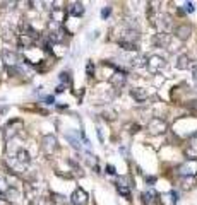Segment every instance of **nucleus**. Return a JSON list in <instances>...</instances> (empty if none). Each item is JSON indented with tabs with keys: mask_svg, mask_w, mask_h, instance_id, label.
I'll return each instance as SVG.
<instances>
[{
	"mask_svg": "<svg viewBox=\"0 0 197 205\" xmlns=\"http://www.w3.org/2000/svg\"><path fill=\"white\" fill-rule=\"evenodd\" d=\"M146 67H148L149 72L156 74V72H160V70H163V68L166 67V62H165V58L160 57V55H151V57L146 60Z\"/></svg>",
	"mask_w": 197,
	"mask_h": 205,
	"instance_id": "nucleus-1",
	"label": "nucleus"
},
{
	"mask_svg": "<svg viewBox=\"0 0 197 205\" xmlns=\"http://www.w3.org/2000/svg\"><path fill=\"white\" fill-rule=\"evenodd\" d=\"M148 130H149L151 133H154V135H158V133H165V132H166V123H165V120L153 118V120L149 121V125H148Z\"/></svg>",
	"mask_w": 197,
	"mask_h": 205,
	"instance_id": "nucleus-2",
	"label": "nucleus"
},
{
	"mask_svg": "<svg viewBox=\"0 0 197 205\" xmlns=\"http://www.w3.org/2000/svg\"><path fill=\"white\" fill-rule=\"evenodd\" d=\"M87 202H89V195L86 193L82 188H77L72 193V203L75 205H87Z\"/></svg>",
	"mask_w": 197,
	"mask_h": 205,
	"instance_id": "nucleus-3",
	"label": "nucleus"
},
{
	"mask_svg": "<svg viewBox=\"0 0 197 205\" xmlns=\"http://www.w3.org/2000/svg\"><path fill=\"white\" fill-rule=\"evenodd\" d=\"M156 26H158V29L160 31H170L171 29V17L170 16H166V14H160L158 16V21H156Z\"/></svg>",
	"mask_w": 197,
	"mask_h": 205,
	"instance_id": "nucleus-4",
	"label": "nucleus"
},
{
	"mask_svg": "<svg viewBox=\"0 0 197 205\" xmlns=\"http://www.w3.org/2000/svg\"><path fill=\"white\" fill-rule=\"evenodd\" d=\"M57 138H55L53 135H46L45 138H43V149H45V152L46 154H53L55 151H57Z\"/></svg>",
	"mask_w": 197,
	"mask_h": 205,
	"instance_id": "nucleus-5",
	"label": "nucleus"
},
{
	"mask_svg": "<svg viewBox=\"0 0 197 205\" xmlns=\"http://www.w3.org/2000/svg\"><path fill=\"white\" fill-rule=\"evenodd\" d=\"M194 63L192 62V58L189 57V55H180V57L176 58V68H180V70H187V68H192L194 67Z\"/></svg>",
	"mask_w": 197,
	"mask_h": 205,
	"instance_id": "nucleus-6",
	"label": "nucleus"
},
{
	"mask_svg": "<svg viewBox=\"0 0 197 205\" xmlns=\"http://www.w3.org/2000/svg\"><path fill=\"white\" fill-rule=\"evenodd\" d=\"M0 57H2V60L5 62V65L9 68H12L14 65L17 63V55L14 51H9V50H4V51L0 53Z\"/></svg>",
	"mask_w": 197,
	"mask_h": 205,
	"instance_id": "nucleus-7",
	"label": "nucleus"
},
{
	"mask_svg": "<svg viewBox=\"0 0 197 205\" xmlns=\"http://www.w3.org/2000/svg\"><path fill=\"white\" fill-rule=\"evenodd\" d=\"M170 41H171V36L166 34V33H161V34H158V36L154 38V45L160 46V48H166L170 45Z\"/></svg>",
	"mask_w": 197,
	"mask_h": 205,
	"instance_id": "nucleus-8",
	"label": "nucleus"
},
{
	"mask_svg": "<svg viewBox=\"0 0 197 205\" xmlns=\"http://www.w3.org/2000/svg\"><path fill=\"white\" fill-rule=\"evenodd\" d=\"M190 33H192V29L187 24H182V26H178L175 29V36L178 38V39H187V38L190 36Z\"/></svg>",
	"mask_w": 197,
	"mask_h": 205,
	"instance_id": "nucleus-9",
	"label": "nucleus"
},
{
	"mask_svg": "<svg viewBox=\"0 0 197 205\" xmlns=\"http://www.w3.org/2000/svg\"><path fill=\"white\" fill-rule=\"evenodd\" d=\"M130 94H132V98L135 101H139V103H142V101L148 99V92H146V89H142V87L132 89V91H130Z\"/></svg>",
	"mask_w": 197,
	"mask_h": 205,
	"instance_id": "nucleus-10",
	"label": "nucleus"
},
{
	"mask_svg": "<svg viewBox=\"0 0 197 205\" xmlns=\"http://www.w3.org/2000/svg\"><path fill=\"white\" fill-rule=\"evenodd\" d=\"M180 173L182 174H195L197 173V163L195 161H190L189 164H183L180 168Z\"/></svg>",
	"mask_w": 197,
	"mask_h": 205,
	"instance_id": "nucleus-11",
	"label": "nucleus"
},
{
	"mask_svg": "<svg viewBox=\"0 0 197 205\" xmlns=\"http://www.w3.org/2000/svg\"><path fill=\"white\" fill-rule=\"evenodd\" d=\"M16 159H17V163L24 164V166L31 163V157H29V154H27V151H24V149H19V151H17Z\"/></svg>",
	"mask_w": 197,
	"mask_h": 205,
	"instance_id": "nucleus-12",
	"label": "nucleus"
},
{
	"mask_svg": "<svg viewBox=\"0 0 197 205\" xmlns=\"http://www.w3.org/2000/svg\"><path fill=\"white\" fill-rule=\"evenodd\" d=\"M112 84L115 85V87H122L123 84H125V74H115V77H112Z\"/></svg>",
	"mask_w": 197,
	"mask_h": 205,
	"instance_id": "nucleus-13",
	"label": "nucleus"
},
{
	"mask_svg": "<svg viewBox=\"0 0 197 205\" xmlns=\"http://www.w3.org/2000/svg\"><path fill=\"white\" fill-rule=\"evenodd\" d=\"M130 65H132V67H142V65H146V57H142V55L132 57L130 58Z\"/></svg>",
	"mask_w": 197,
	"mask_h": 205,
	"instance_id": "nucleus-14",
	"label": "nucleus"
},
{
	"mask_svg": "<svg viewBox=\"0 0 197 205\" xmlns=\"http://www.w3.org/2000/svg\"><path fill=\"white\" fill-rule=\"evenodd\" d=\"M69 12L70 16H82L84 14V7H82V4H72Z\"/></svg>",
	"mask_w": 197,
	"mask_h": 205,
	"instance_id": "nucleus-15",
	"label": "nucleus"
},
{
	"mask_svg": "<svg viewBox=\"0 0 197 205\" xmlns=\"http://www.w3.org/2000/svg\"><path fill=\"white\" fill-rule=\"evenodd\" d=\"M62 31H52L50 33V34H48V39H50V41L52 43H60L62 41Z\"/></svg>",
	"mask_w": 197,
	"mask_h": 205,
	"instance_id": "nucleus-16",
	"label": "nucleus"
},
{
	"mask_svg": "<svg viewBox=\"0 0 197 205\" xmlns=\"http://www.w3.org/2000/svg\"><path fill=\"white\" fill-rule=\"evenodd\" d=\"M153 200H154V193H153V191H144L142 193V202L146 205H151Z\"/></svg>",
	"mask_w": 197,
	"mask_h": 205,
	"instance_id": "nucleus-17",
	"label": "nucleus"
},
{
	"mask_svg": "<svg viewBox=\"0 0 197 205\" xmlns=\"http://www.w3.org/2000/svg\"><path fill=\"white\" fill-rule=\"evenodd\" d=\"M120 46L127 51H135V43H129V41H120Z\"/></svg>",
	"mask_w": 197,
	"mask_h": 205,
	"instance_id": "nucleus-18",
	"label": "nucleus"
},
{
	"mask_svg": "<svg viewBox=\"0 0 197 205\" xmlns=\"http://www.w3.org/2000/svg\"><path fill=\"white\" fill-rule=\"evenodd\" d=\"M117 190H118V193L123 195L125 198H129V197H130V190H129L127 186H118V185H117Z\"/></svg>",
	"mask_w": 197,
	"mask_h": 205,
	"instance_id": "nucleus-19",
	"label": "nucleus"
},
{
	"mask_svg": "<svg viewBox=\"0 0 197 205\" xmlns=\"http://www.w3.org/2000/svg\"><path fill=\"white\" fill-rule=\"evenodd\" d=\"M52 197H53V202L57 205H64L65 203V197H62V195H57V193H53L52 195Z\"/></svg>",
	"mask_w": 197,
	"mask_h": 205,
	"instance_id": "nucleus-20",
	"label": "nucleus"
},
{
	"mask_svg": "<svg viewBox=\"0 0 197 205\" xmlns=\"http://www.w3.org/2000/svg\"><path fill=\"white\" fill-rule=\"evenodd\" d=\"M60 80H62L64 84H70V75H69V72H62V74H60Z\"/></svg>",
	"mask_w": 197,
	"mask_h": 205,
	"instance_id": "nucleus-21",
	"label": "nucleus"
},
{
	"mask_svg": "<svg viewBox=\"0 0 197 205\" xmlns=\"http://www.w3.org/2000/svg\"><path fill=\"white\" fill-rule=\"evenodd\" d=\"M183 9H185V12H194V4H192V2H187L185 5H183Z\"/></svg>",
	"mask_w": 197,
	"mask_h": 205,
	"instance_id": "nucleus-22",
	"label": "nucleus"
},
{
	"mask_svg": "<svg viewBox=\"0 0 197 205\" xmlns=\"http://www.w3.org/2000/svg\"><path fill=\"white\" fill-rule=\"evenodd\" d=\"M86 70H87V75H93V72H94V65L93 63H87V67H86Z\"/></svg>",
	"mask_w": 197,
	"mask_h": 205,
	"instance_id": "nucleus-23",
	"label": "nucleus"
},
{
	"mask_svg": "<svg viewBox=\"0 0 197 205\" xmlns=\"http://www.w3.org/2000/svg\"><path fill=\"white\" fill-rule=\"evenodd\" d=\"M170 197H171V202H173V203L178 202V193H176V191H170Z\"/></svg>",
	"mask_w": 197,
	"mask_h": 205,
	"instance_id": "nucleus-24",
	"label": "nucleus"
},
{
	"mask_svg": "<svg viewBox=\"0 0 197 205\" xmlns=\"http://www.w3.org/2000/svg\"><path fill=\"white\" fill-rule=\"evenodd\" d=\"M110 12H112V9H110V7L103 9V11H101V17H103V19H105V17H108V16H110Z\"/></svg>",
	"mask_w": 197,
	"mask_h": 205,
	"instance_id": "nucleus-25",
	"label": "nucleus"
},
{
	"mask_svg": "<svg viewBox=\"0 0 197 205\" xmlns=\"http://www.w3.org/2000/svg\"><path fill=\"white\" fill-rule=\"evenodd\" d=\"M192 68H194V80H195V84H197V62L194 63V67Z\"/></svg>",
	"mask_w": 197,
	"mask_h": 205,
	"instance_id": "nucleus-26",
	"label": "nucleus"
},
{
	"mask_svg": "<svg viewBox=\"0 0 197 205\" xmlns=\"http://www.w3.org/2000/svg\"><path fill=\"white\" fill-rule=\"evenodd\" d=\"M45 101H46V104H53V96H48V98H45Z\"/></svg>",
	"mask_w": 197,
	"mask_h": 205,
	"instance_id": "nucleus-27",
	"label": "nucleus"
},
{
	"mask_svg": "<svg viewBox=\"0 0 197 205\" xmlns=\"http://www.w3.org/2000/svg\"><path fill=\"white\" fill-rule=\"evenodd\" d=\"M108 173H110V174H113V173H115V168H113V166H108Z\"/></svg>",
	"mask_w": 197,
	"mask_h": 205,
	"instance_id": "nucleus-28",
	"label": "nucleus"
},
{
	"mask_svg": "<svg viewBox=\"0 0 197 205\" xmlns=\"http://www.w3.org/2000/svg\"><path fill=\"white\" fill-rule=\"evenodd\" d=\"M7 110H9V108H7V106H0V115H2V113H5Z\"/></svg>",
	"mask_w": 197,
	"mask_h": 205,
	"instance_id": "nucleus-29",
	"label": "nucleus"
}]
</instances>
